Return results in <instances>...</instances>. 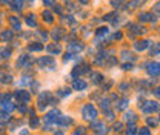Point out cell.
<instances>
[{
    "label": "cell",
    "instance_id": "6da1fadb",
    "mask_svg": "<svg viewBox=\"0 0 160 135\" xmlns=\"http://www.w3.org/2000/svg\"><path fill=\"white\" fill-rule=\"evenodd\" d=\"M56 103H57V100L53 97V94H51V92L43 91V92L39 95V100H37V107H39L40 110H43V109H46L49 104H56Z\"/></svg>",
    "mask_w": 160,
    "mask_h": 135
},
{
    "label": "cell",
    "instance_id": "7a4b0ae2",
    "mask_svg": "<svg viewBox=\"0 0 160 135\" xmlns=\"http://www.w3.org/2000/svg\"><path fill=\"white\" fill-rule=\"evenodd\" d=\"M82 115L85 120H89V121H96V118L99 117V110L94 104H85L83 109H82Z\"/></svg>",
    "mask_w": 160,
    "mask_h": 135
},
{
    "label": "cell",
    "instance_id": "3957f363",
    "mask_svg": "<svg viewBox=\"0 0 160 135\" xmlns=\"http://www.w3.org/2000/svg\"><path fill=\"white\" fill-rule=\"evenodd\" d=\"M37 64L42 68V69H43V68H48V69H54L56 61H54L53 57H42V58L37 60Z\"/></svg>",
    "mask_w": 160,
    "mask_h": 135
},
{
    "label": "cell",
    "instance_id": "277c9868",
    "mask_svg": "<svg viewBox=\"0 0 160 135\" xmlns=\"http://www.w3.org/2000/svg\"><path fill=\"white\" fill-rule=\"evenodd\" d=\"M62 114H60V110L59 109H53L51 112H48L46 115H45V121L46 123H59Z\"/></svg>",
    "mask_w": 160,
    "mask_h": 135
},
{
    "label": "cell",
    "instance_id": "5b68a950",
    "mask_svg": "<svg viewBox=\"0 0 160 135\" xmlns=\"http://www.w3.org/2000/svg\"><path fill=\"white\" fill-rule=\"evenodd\" d=\"M160 109V104L157 101H146L143 106H142V110L145 112V114H151V112H155Z\"/></svg>",
    "mask_w": 160,
    "mask_h": 135
},
{
    "label": "cell",
    "instance_id": "8992f818",
    "mask_svg": "<svg viewBox=\"0 0 160 135\" xmlns=\"http://www.w3.org/2000/svg\"><path fill=\"white\" fill-rule=\"evenodd\" d=\"M89 72V64L83 63V64H77L73 71V75L77 77V75H83V74H88Z\"/></svg>",
    "mask_w": 160,
    "mask_h": 135
},
{
    "label": "cell",
    "instance_id": "52a82bcc",
    "mask_svg": "<svg viewBox=\"0 0 160 135\" xmlns=\"http://www.w3.org/2000/svg\"><path fill=\"white\" fill-rule=\"evenodd\" d=\"M14 95H15V98H17L19 101H22V103H28V101L31 100V94L26 92V91H22V89H20V91H17Z\"/></svg>",
    "mask_w": 160,
    "mask_h": 135
},
{
    "label": "cell",
    "instance_id": "ba28073f",
    "mask_svg": "<svg viewBox=\"0 0 160 135\" xmlns=\"http://www.w3.org/2000/svg\"><path fill=\"white\" fill-rule=\"evenodd\" d=\"M148 74L151 77H157L160 75V63H151L148 66Z\"/></svg>",
    "mask_w": 160,
    "mask_h": 135
},
{
    "label": "cell",
    "instance_id": "9c48e42d",
    "mask_svg": "<svg viewBox=\"0 0 160 135\" xmlns=\"http://www.w3.org/2000/svg\"><path fill=\"white\" fill-rule=\"evenodd\" d=\"M68 51L70 52H80V51H83V44L82 43H79V41H73V43H70L68 44Z\"/></svg>",
    "mask_w": 160,
    "mask_h": 135
},
{
    "label": "cell",
    "instance_id": "30bf717a",
    "mask_svg": "<svg viewBox=\"0 0 160 135\" xmlns=\"http://www.w3.org/2000/svg\"><path fill=\"white\" fill-rule=\"evenodd\" d=\"M86 81L85 80H80V78H76L74 83H73V87L76 89V91H83V89H86Z\"/></svg>",
    "mask_w": 160,
    "mask_h": 135
},
{
    "label": "cell",
    "instance_id": "8fae6325",
    "mask_svg": "<svg viewBox=\"0 0 160 135\" xmlns=\"http://www.w3.org/2000/svg\"><path fill=\"white\" fill-rule=\"evenodd\" d=\"M29 64V55H20L17 60V68H26Z\"/></svg>",
    "mask_w": 160,
    "mask_h": 135
},
{
    "label": "cell",
    "instance_id": "7c38bea8",
    "mask_svg": "<svg viewBox=\"0 0 160 135\" xmlns=\"http://www.w3.org/2000/svg\"><path fill=\"white\" fill-rule=\"evenodd\" d=\"M151 44V41L149 40H142V41H135V44H134V48L137 49V51H145L148 46Z\"/></svg>",
    "mask_w": 160,
    "mask_h": 135
},
{
    "label": "cell",
    "instance_id": "4fadbf2b",
    "mask_svg": "<svg viewBox=\"0 0 160 135\" xmlns=\"http://www.w3.org/2000/svg\"><path fill=\"white\" fill-rule=\"evenodd\" d=\"M91 126H93V129H94L96 132H100V133H105V130H106V127H105V124H103L102 121H94Z\"/></svg>",
    "mask_w": 160,
    "mask_h": 135
},
{
    "label": "cell",
    "instance_id": "5bb4252c",
    "mask_svg": "<svg viewBox=\"0 0 160 135\" xmlns=\"http://www.w3.org/2000/svg\"><path fill=\"white\" fill-rule=\"evenodd\" d=\"M102 80H103V75L100 72H93L91 74V81H93L94 84H100Z\"/></svg>",
    "mask_w": 160,
    "mask_h": 135
},
{
    "label": "cell",
    "instance_id": "9a60e30c",
    "mask_svg": "<svg viewBox=\"0 0 160 135\" xmlns=\"http://www.w3.org/2000/svg\"><path fill=\"white\" fill-rule=\"evenodd\" d=\"M9 121V114L6 110H0V124H6Z\"/></svg>",
    "mask_w": 160,
    "mask_h": 135
},
{
    "label": "cell",
    "instance_id": "2e32d148",
    "mask_svg": "<svg viewBox=\"0 0 160 135\" xmlns=\"http://www.w3.org/2000/svg\"><path fill=\"white\" fill-rule=\"evenodd\" d=\"M71 123H73V120H71L70 117H65V115H62L57 124H60V126H70Z\"/></svg>",
    "mask_w": 160,
    "mask_h": 135
},
{
    "label": "cell",
    "instance_id": "e0dca14e",
    "mask_svg": "<svg viewBox=\"0 0 160 135\" xmlns=\"http://www.w3.org/2000/svg\"><path fill=\"white\" fill-rule=\"evenodd\" d=\"M11 6H12L14 11H20L22 8H23V0H14V2L11 3Z\"/></svg>",
    "mask_w": 160,
    "mask_h": 135
},
{
    "label": "cell",
    "instance_id": "ac0fdd59",
    "mask_svg": "<svg viewBox=\"0 0 160 135\" xmlns=\"http://www.w3.org/2000/svg\"><path fill=\"white\" fill-rule=\"evenodd\" d=\"M62 37H63V29L57 28V29H54V31H53V38H54L56 41H59Z\"/></svg>",
    "mask_w": 160,
    "mask_h": 135
},
{
    "label": "cell",
    "instance_id": "d6986e66",
    "mask_svg": "<svg viewBox=\"0 0 160 135\" xmlns=\"http://www.w3.org/2000/svg\"><path fill=\"white\" fill-rule=\"evenodd\" d=\"M48 51H49L51 54H60V52H62V48L59 46V44H49V46H48Z\"/></svg>",
    "mask_w": 160,
    "mask_h": 135
},
{
    "label": "cell",
    "instance_id": "ffe728a7",
    "mask_svg": "<svg viewBox=\"0 0 160 135\" xmlns=\"http://www.w3.org/2000/svg\"><path fill=\"white\" fill-rule=\"evenodd\" d=\"M71 94V89L70 87H62V89H59L57 91V95L59 97H66V95H70Z\"/></svg>",
    "mask_w": 160,
    "mask_h": 135
},
{
    "label": "cell",
    "instance_id": "44dd1931",
    "mask_svg": "<svg viewBox=\"0 0 160 135\" xmlns=\"http://www.w3.org/2000/svg\"><path fill=\"white\" fill-rule=\"evenodd\" d=\"M26 23L29 25V26H37V21H36V15L34 14H29L28 17H26Z\"/></svg>",
    "mask_w": 160,
    "mask_h": 135
},
{
    "label": "cell",
    "instance_id": "7402d4cb",
    "mask_svg": "<svg viewBox=\"0 0 160 135\" xmlns=\"http://www.w3.org/2000/svg\"><path fill=\"white\" fill-rule=\"evenodd\" d=\"M12 77L9 74H5V72H0V81L2 83H11Z\"/></svg>",
    "mask_w": 160,
    "mask_h": 135
},
{
    "label": "cell",
    "instance_id": "603a6c76",
    "mask_svg": "<svg viewBox=\"0 0 160 135\" xmlns=\"http://www.w3.org/2000/svg\"><path fill=\"white\" fill-rule=\"evenodd\" d=\"M29 51H42L43 49V44L42 43H31L29 46H28Z\"/></svg>",
    "mask_w": 160,
    "mask_h": 135
},
{
    "label": "cell",
    "instance_id": "cb8c5ba5",
    "mask_svg": "<svg viewBox=\"0 0 160 135\" xmlns=\"http://www.w3.org/2000/svg\"><path fill=\"white\" fill-rule=\"evenodd\" d=\"M0 38H2V40H6V41H9V40L12 38V31H3L2 34H0Z\"/></svg>",
    "mask_w": 160,
    "mask_h": 135
},
{
    "label": "cell",
    "instance_id": "d4e9b609",
    "mask_svg": "<svg viewBox=\"0 0 160 135\" xmlns=\"http://www.w3.org/2000/svg\"><path fill=\"white\" fill-rule=\"evenodd\" d=\"M151 18L155 20V17H154L151 12H143V14H140V20H142V21H149Z\"/></svg>",
    "mask_w": 160,
    "mask_h": 135
},
{
    "label": "cell",
    "instance_id": "484cf974",
    "mask_svg": "<svg viewBox=\"0 0 160 135\" xmlns=\"http://www.w3.org/2000/svg\"><path fill=\"white\" fill-rule=\"evenodd\" d=\"M9 55H11V49H9V48L0 49V58H8Z\"/></svg>",
    "mask_w": 160,
    "mask_h": 135
},
{
    "label": "cell",
    "instance_id": "4316f807",
    "mask_svg": "<svg viewBox=\"0 0 160 135\" xmlns=\"http://www.w3.org/2000/svg\"><path fill=\"white\" fill-rule=\"evenodd\" d=\"M135 118H137V117H135V114H134V112H131V110H129V112H126V114H125V120H126V121H131V123H134V121H135Z\"/></svg>",
    "mask_w": 160,
    "mask_h": 135
},
{
    "label": "cell",
    "instance_id": "83f0119b",
    "mask_svg": "<svg viewBox=\"0 0 160 135\" xmlns=\"http://www.w3.org/2000/svg\"><path fill=\"white\" fill-rule=\"evenodd\" d=\"M43 18H45V21H48V23H51L53 21V14L49 12V11H43Z\"/></svg>",
    "mask_w": 160,
    "mask_h": 135
},
{
    "label": "cell",
    "instance_id": "f1b7e54d",
    "mask_svg": "<svg viewBox=\"0 0 160 135\" xmlns=\"http://www.w3.org/2000/svg\"><path fill=\"white\" fill-rule=\"evenodd\" d=\"M100 107H102L103 110H106V112H108V110H109V100H108V98L102 100V101H100Z\"/></svg>",
    "mask_w": 160,
    "mask_h": 135
},
{
    "label": "cell",
    "instance_id": "f546056e",
    "mask_svg": "<svg viewBox=\"0 0 160 135\" xmlns=\"http://www.w3.org/2000/svg\"><path fill=\"white\" fill-rule=\"evenodd\" d=\"M9 21H11V25H12L15 29H20V21L17 20V17H11V18H9Z\"/></svg>",
    "mask_w": 160,
    "mask_h": 135
},
{
    "label": "cell",
    "instance_id": "4dcf8cb0",
    "mask_svg": "<svg viewBox=\"0 0 160 135\" xmlns=\"http://www.w3.org/2000/svg\"><path fill=\"white\" fill-rule=\"evenodd\" d=\"M128 103H129V101H128L126 98H125V100H122V101H119V104H117V109H119V110H123V109H126Z\"/></svg>",
    "mask_w": 160,
    "mask_h": 135
},
{
    "label": "cell",
    "instance_id": "1f68e13d",
    "mask_svg": "<svg viewBox=\"0 0 160 135\" xmlns=\"http://www.w3.org/2000/svg\"><path fill=\"white\" fill-rule=\"evenodd\" d=\"M9 98H11V94H2L0 95V104H5Z\"/></svg>",
    "mask_w": 160,
    "mask_h": 135
},
{
    "label": "cell",
    "instance_id": "d6a6232c",
    "mask_svg": "<svg viewBox=\"0 0 160 135\" xmlns=\"http://www.w3.org/2000/svg\"><path fill=\"white\" fill-rule=\"evenodd\" d=\"M135 132H137V127H135V126H134V124L131 123V124L128 126V130H126V135H134Z\"/></svg>",
    "mask_w": 160,
    "mask_h": 135
},
{
    "label": "cell",
    "instance_id": "836d02e7",
    "mask_svg": "<svg viewBox=\"0 0 160 135\" xmlns=\"http://www.w3.org/2000/svg\"><path fill=\"white\" fill-rule=\"evenodd\" d=\"M31 83H32V80H31L29 77H26V75H25V77H22V80H20V84H22V86H25V84H31Z\"/></svg>",
    "mask_w": 160,
    "mask_h": 135
},
{
    "label": "cell",
    "instance_id": "e575fe53",
    "mask_svg": "<svg viewBox=\"0 0 160 135\" xmlns=\"http://www.w3.org/2000/svg\"><path fill=\"white\" fill-rule=\"evenodd\" d=\"M96 34H97V37H103V35L108 34V28H99Z\"/></svg>",
    "mask_w": 160,
    "mask_h": 135
},
{
    "label": "cell",
    "instance_id": "d590c367",
    "mask_svg": "<svg viewBox=\"0 0 160 135\" xmlns=\"http://www.w3.org/2000/svg\"><path fill=\"white\" fill-rule=\"evenodd\" d=\"M85 132H86V129H85V127H77V129L74 130V133H73V135H85Z\"/></svg>",
    "mask_w": 160,
    "mask_h": 135
},
{
    "label": "cell",
    "instance_id": "8d00e7d4",
    "mask_svg": "<svg viewBox=\"0 0 160 135\" xmlns=\"http://www.w3.org/2000/svg\"><path fill=\"white\" fill-rule=\"evenodd\" d=\"M5 110L12 112V110H14V104H12V103H5Z\"/></svg>",
    "mask_w": 160,
    "mask_h": 135
},
{
    "label": "cell",
    "instance_id": "74e56055",
    "mask_svg": "<svg viewBox=\"0 0 160 135\" xmlns=\"http://www.w3.org/2000/svg\"><path fill=\"white\" fill-rule=\"evenodd\" d=\"M139 135H151V132H149V129H148V127H142V129H140V132H139Z\"/></svg>",
    "mask_w": 160,
    "mask_h": 135
},
{
    "label": "cell",
    "instance_id": "f35d334b",
    "mask_svg": "<svg viewBox=\"0 0 160 135\" xmlns=\"http://www.w3.org/2000/svg\"><path fill=\"white\" fill-rule=\"evenodd\" d=\"M73 57H74V54H73V52H68V54L63 57V60H65V61H70V60H73Z\"/></svg>",
    "mask_w": 160,
    "mask_h": 135
},
{
    "label": "cell",
    "instance_id": "ab89813d",
    "mask_svg": "<svg viewBox=\"0 0 160 135\" xmlns=\"http://www.w3.org/2000/svg\"><path fill=\"white\" fill-rule=\"evenodd\" d=\"M43 5H46V6H54L56 2H54V0H43Z\"/></svg>",
    "mask_w": 160,
    "mask_h": 135
},
{
    "label": "cell",
    "instance_id": "60d3db41",
    "mask_svg": "<svg viewBox=\"0 0 160 135\" xmlns=\"http://www.w3.org/2000/svg\"><path fill=\"white\" fill-rule=\"evenodd\" d=\"M37 126H39V120H37V117H34L31 120V127H37Z\"/></svg>",
    "mask_w": 160,
    "mask_h": 135
},
{
    "label": "cell",
    "instance_id": "b9f144b4",
    "mask_svg": "<svg viewBox=\"0 0 160 135\" xmlns=\"http://www.w3.org/2000/svg\"><path fill=\"white\" fill-rule=\"evenodd\" d=\"M37 89H39V83H37V81H34V83H32V86H31V91H32V92H36Z\"/></svg>",
    "mask_w": 160,
    "mask_h": 135
},
{
    "label": "cell",
    "instance_id": "7bdbcfd3",
    "mask_svg": "<svg viewBox=\"0 0 160 135\" xmlns=\"http://www.w3.org/2000/svg\"><path fill=\"white\" fill-rule=\"evenodd\" d=\"M158 52H160V43H157L155 48L152 49V54H158Z\"/></svg>",
    "mask_w": 160,
    "mask_h": 135
},
{
    "label": "cell",
    "instance_id": "ee69618b",
    "mask_svg": "<svg viewBox=\"0 0 160 135\" xmlns=\"http://www.w3.org/2000/svg\"><path fill=\"white\" fill-rule=\"evenodd\" d=\"M154 95H155V97H157V98H160V86H158V87H155V89H154Z\"/></svg>",
    "mask_w": 160,
    "mask_h": 135
},
{
    "label": "cell",
    "instance_id": "f6af8a7d",
    "mask_svg": "<svg viewBox=\"0 0 160 135\" xmlns=\"http://www.w3.org/2000/svg\"><path fill=\"white\" fill-rule=\"evenodd\" d=\"M114 129H116L117 132H120L122 130V123H116V124H114Z\"/></svg>",
    "mask_w": 160,
    "mask_h": 135
},
{
    "label": "cell",
    "instance_id": "bcb514c9",
    "mask_svg": "<svg viewBox=\"0 0 160 135\" xmlns=\"http://www.w3.org/2000/svg\"><path fill=\"white\" fill-rule=\"evenodd\" d=\"M148 124H151V126H155V124H157V120H154V118H148Z\"/></svg>",
    "mask_w": 160,
    "mask_h": 135
},
{
    "label": "cell",
    "instance_id": "7dc6e473",
    "mask_svg": "<svg viewBox=\"0 0 160 135\" xmlns=\"http://www.w3.org/2000/svg\"><path fill=\"white\" fill-rule=\"evenodd\" d=\"M119 38H122V34L120 32H116V34L112 35V40H119Z\"/></svg>",
    "mask_w": 160,
    "mask_h": 135
},
{
    "label": "cell",
    "instance_id": "c3c4849f",
    "mask_svg": "<svg viewBox=\"0 0 160 135\" xmlns=\"http://www.w3.org/2000/svg\"><path fill=\"white\" fill-rule=\"evenodd\" d=\"M123 69H126V71H128V69H132V64H131V63H129V64H128V63L123 64Z\"/></svg>",
    "mask_w": 160,
    "mask_h": 135
},
{
    "label": "cell",
    "instance_id": "681fc988",
    "mask_svg": "<svg viewBox=\"0 0 160 135\" xmlns=\"http://www.w3.org/2000/svg\"><path fill=\"white\" fill-rule=\"evenodd\" d=\"M154 11H155V12H160V2H158L155 6H154Z\"/></svg>",
    "mask_w": 160,
    "mask_h": 135
},
{
    "label": "cell",
    "instance_id": "f907efd6",
    "mask_svg": "<svg viewBox=\"0 0 160 135\" xmlns=\"http://www.w3.org/2000/svg\"><path fill=\"white\" fill-rule=\"evenodd\" d=\"M19 110H20V112H25V110H26V107H25V106H20V107H19Z\"/></svg>",
    "mask_w": 160,
    "mask_h": 135
},
{
    "label": "cell",
    "instance_id": "816d5d0a",
    "mask_svg": "<svg viewBox=\"0 0 160 135\" xmlns=\"http://www.w3.org/2000/svg\"><path fill=\"white\" fill-rule=\"evenodd\" d=\"M80 3H83V5H86V3H89V0H79Z\"/></svg>",
    "mask_w": 160,
    "mask_h": 135
},
{
    "label": "cell",
    "instance_id": "f5cc1de1",
    "mask_svg": "<svg viewBox=\"0 0 160 135\" xmlns=\"http://www.w3.org/2000/svg\"><path fill=\"white\" fill-rule=\"evenodd\" d=\"M54 135H63V133H62V132H56Z\"/></svg>",
    "mask_w": 160,
    "mask_h": 135
},
{
    "label": "cell",
    "instance_id": "db71d44e",
    "mask_svg": "<svg viewBox=\"0 0 160 135\" xmlns=\"http://www.w3.org/2000/svg\"><path fill=\"white\" fill-rule=\"evenodd\" d=\"M158 120H160V118H158Z\"/></svg>",
    "mask_w": 160,
    "mask_h": 135
}]
</instances>
